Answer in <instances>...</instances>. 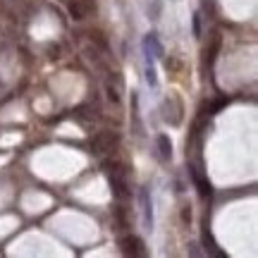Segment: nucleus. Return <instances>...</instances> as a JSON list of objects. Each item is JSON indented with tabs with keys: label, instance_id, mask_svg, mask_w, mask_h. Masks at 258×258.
I'll return each instance as SVG.
<instances>
[{
	"label": "nucleus",
	"instance_id": "14",
	"mask_svg": "<svg viewBox=\"0 0 258 258\" xmlns=\"http://www.w3.org/2000/svg\"><path fill=\"white\" fill-rule=\"evenodd\" d=\"M179 218H182V222H184V225H189V222H191V206H189V203H184V206H182Z\"/></svg>",
	"mask_w": 258,
	"mask_h": 258
},
{
	"label": "nucleus",
	"instance_id": "9",
	"mask_svg": "<svg viewBox=\"0 0 258 258\" xmlns=\"http://www.w3.org/2000/svg\"><path fill=\"white\" fill-rule=\"evenodd\" d=\"M158 151H160V158L163 160H170L172 158V141L167 134H158Z\"/></svg>",
	"mask_w": 258,
	"mask_h": 258
},
{
	"label": "nucleus",
	"instance_id": "8",
	"mask_svg": "<svg viewBox=\"0 0 258 258\" xmlns=\"http://www.w3.org/2000/svg\"><path fill=\"white\" fill-rule=\"evenodd\" d=\"M89 38L93 41V46L98 48V50H103V53H108V36L103 34L101 29H89Z\"/></svg>",
	"mask_w": 258,
	"mask_h": 258
},
{
	"label": "nucleus",
	"instance_id": "7",
	"mask_svg": "<svg viewBox=\"0 0 258 258\" xmlns=\"http://www.w3.org/2000/svg\"><path fill=\"white\" fill-rule=\"evenodd\" d=\"M191 177H194V184L199 186L201 199H208V196H211V182H208V179H206V177H203L199 170H191Z\"/></svg>",
	"mask_w": 258,
	"mask_h": 258
},
{
	"label": "nucleus",
	"instance_id": "12",
	"mask_svg": "<svg viewBox=\"0 0 258 258\" xmlns=\"http://www.w3.org/2000/svg\"><path fill=\"white\" fill-rule=\"evenodd\" d=\"M220 46H222V38H220V34H215L213 36V46H211V50H206V60H208V64L215 60V53L220 50Z\"/></svg>",
	"mask_w": 258,
	"mask_h": 258
},
{
	"label": "nucleus",
	"instance_id": "4",
	"mask_svg": "<svg viewBox=\"0 0 258 258\" xmlns=\"http://www.w3.org/2000/svg\"><path fill=\"white\" fill-rule=\"evenodd\" d=\"M120 249L124 256H144L146 249H144V241L139 239L137 234H127L120 239Z\"/></svg>",
	"mask_w": 258,
	"mask_h": 258
},
{
	"label": "nucleus",
	"instance_id": "11",
	"mask_svg": "<svg viewBox=\"0 0 258 258\" xmlns=\"http://www.w3.org/2000/svg\"><path fill=\"white\" fill-rule=\"evenodd\" d=\"M112 218H115V222H117V227H129L127 222V211H124V206H117L115 211H112Z\"/></svg>",
	"mask_w": 258,
	"mask_h": 258
},
{
	"label": "nucleus",
	"instance_id": "16",
	"mask_svg": "<svg viewBox=\"0 0 258 258\" xmlns=\"http://www.w3.org/2000/svg\"><path fill=\"white\" fill-rule=\"evenodd\" d=\"M194 36L196 38L201 36V19H199V15H194Z\"/></svg>",
	"mask_w": 258,
	"mask_h": 258
},
{
	"label": "nucleus",
	"instance_id": "6",
	"mask_svg": "<svg viewBox=\"0 0 258 258\" xmlns=\"http://www.w3.org/2000/svg\"><path fill=\"white\" fill-rule=\"evenodd\" d=\"M141 215H144V230H153V203H151V194L144 186L141 189Z\"/></svg>",
	"mask_w": 258,
	"mask_h": 258
},
{
	"label": "nucleus",
	"instance_id": "3",
	"mask_svg": "<svg viewBox=\"0 0 258 258\" xmlns=\"http://www.w3.org/2000/svg\"><path fill=\"white\" fill-rule=\"evenodd\" d=\"M67 10H70L74 22H82L86 15L96 12L98 5H96V0H67Z\"/></svg>",
	"mask_w": 258,
	"mask_h": 258
},
{
	"label": "nucleus",
	"instance_id": "1",
	"mask_svg": "<svg viewBox=\"0 0 258 258\" xmlns=\"http://www.w3.org/2000/svg\"><path fill=\"white\" fill-rule=\"evenodd\" d=\"M120 146V132H112V129H103V132H96L91 137V151L98 153V156H105V153H115Z\"/></svg>",
	"mask_w": 258,
	"mask_h": 258
},
{
	"label": "nucleus",
	"instance_id": "13",
	"mask_svg": "<svg viewBox=\"0 0 258 258\" xmlns=\"http://www.w3.org/2000/svg\"><path fill=\"white\" fill-rule=\"evenodd\" d=\"M146 82H148V86H156V84H158L156 70H153V64H151V62L146 64Z\"/></svg>",
	"mask_w": 258,
	"mask_h": 258
},
{
	"label": "nucleus",
	"instance_id": "10",
	"mask_svg": "<svg viewBox=\"0 0 258 258\" xmlns=\"http://www.w3.org/2000/svg\"><path fill=\"white\" fill-rule=\"evenodd\" d=\"M144 48H153V53H156V57H163L165 53H163V46H160V41L156 38V34H148L146 43H144Z\"/></svg>",
	"mask_w": 258,
	"mask_h": 258
},
{
	"label": "nucleus",
	"instance_id": "2",
	"mask_svg": "<svg viewBox=\"0 0 258 258\" xmlns=\"http://www.w3.org/2000/svg\"><path fill=\"white\" fill-rule=\"evenodd\" d=\"M163 117H165V122H170V124H182V112H184V103H182V98L179 96H170V98H165V103H163Z\"/></svg>",
	"mask_w": 258,
	"mask_h": 258
},
{
	"label": "nucleus",
	"instance_id": "5",
	"mask_svg": "<svg viewBox=\"0 0 258 258\" xmlns=\"http://www.w3.org/2000/svg\"><path fill=\"white\" fill-rule=\"evenodd\" d=\"M108 182H110V186H112V196H115V199L124 201V199H129V196H132V189H129V184H127V177L108 175Z\"/></svg>",
	"mask_w": 258,
	"mask_h": 258
},
{
	"label": "nucleus",
	"instance_id": "15",
	"mask_svg": "<svg viewBox=\"0 0 258 258\" xmlns=\"http://www.w3.org/2000/svg\"><path fill=\"white\" fill-rule=\"evenodd\" d=\"M105 91H108V101L120 103V93H117V89H112L110 84H108V86H105Z\"/></svg>",
	"mask_w": 258,
	"mask_h": 258
}]
</instances>
